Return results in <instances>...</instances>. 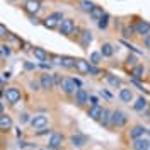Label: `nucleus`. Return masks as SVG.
I'll use <instances>...</instances> for the list:
<instances>
[{
    "label": "nucleus",
    "mask_w": 150,
    "mask_h": 150,
    "mask_svg": "<svg viewBox=\"0 0 150 150\" xmlns=\"http://www.w3.org/2000/svg\"><path fill=\"white\" fill-rule=\"evenodd\" d=\"M41 9H43L41 0H24V4H22V10L28 16H38Z\"/></svg>",
    "instance_id": "1a4fd4ad"
},
{
    "label": "nucleus",
    "mask_w": 150,
    "mask_h": 150,
    "mask_svg": "<svg viewBox=\"0 0 150 150\" xmlns=\"http://www.w3.org/2000/svg\"><path fill=\"white\" fill-rule=\"evenodd\" d=\"M50 60L53 65H60L62 63V55H55V53H50Z\"/></svg>",
    "instance_id": "4c0bfd02"
},
{
    "label": "nucleus",
    "mask_w": 150,
    "mask_h": 150,
    "mask_svg": "<svg viewBox=\"0 0 150 150\" xmlns=\"http://www.w3.org/2000/svg\"><path fill=\"white\" fill-rule=\"evenodd\" d=\"M149 106H150V104H149V101H147V97L140 96V97H137V99H135V103L131 104V109H133L135 112H143Z\"/></svg>",
    "instance_id": "aec40b11"
},
{
    "label": "nucleus",
    "mask_w": 150,
    "mask_h": 150,
    "mask_svg": "<svg viewBox=\"0 0 150 150\" xmlns=\"http://www.w3.org/2000/svg\"><path fill=\"white\" fill-rule=\"evenodd\" d=\"M63 143H65V135L60 133V131H53L48 138V147L53 150H62Z\"/></svg>",
    "instance_id": "9d476101"
},
{
    "label": "nucleus",
    "mask_w": 150,
    "mask_h": 150,
    "mask_svg": "<svg viewBox=\"0 0 150 150\" xmlns=\"http://www.w3.org/2000/svg\"><path fill=\"white\" fill-rule=\"evenodd\" d=\"M63 19L65 17H63L62 12H51L50 16H46V17L41 21V24L46 29H51V31H53V29H58V24H60Z\"/></svg>",
    "instance_id": "423d86ee"
},
{
    "label": "nucleus",
    "mask_w": 150,
    "mask_h": 150,
    "mask_svg": "<svg viewBox=\"0 0 150 150\" xmlns=\"http://www.w3.org/2000/svg\"><path fill=\"white\" fill-rule=\"evenodd\" d=\"M51 133H53V130H51L50 126H45V128H39V130L34 131L36 137H45V135H51Z\"/></svg>",
    "instance_id": "c9c22d12"
},
{
    "label": "nucleus",
    "mask_w": 150,
    "mask_h": 150,
    "mask_svg": "<svg viewBox=\"0 0 150 150\" xmlns=\"http://www.w3.org/2000/svg\"><path fill=\"white\" fill-rule=\"evenodd\" d=\"M63 96L67 97H74V94L79 91V85L75 82V77H62V82H60V87H58Z\"/></svg>",
    "instance_id": "7ed1b4c3"
},
{
    "label": "nucleus",
    "mask_w": 150,
    "mask_h": 150,
    "mask_svg": "<svg viewBox=\"0 0 150 150\" xmlns=\"http://www.w3.org/2000/svg\"><path fill=\"white\" fill-rule=\"evenodd\" d=\"M133 26H135V34H137V36L143 38L145 34H149L150 33V22L149 21H145V19H142V17H135Z\"/></svg>",
    "instance_id": "f8f14e48"
},
{
    "label": "nucleus",
    "mask_w": 150,
    "mask_h": 150,
    "mask_svg": "<svg viewBox=\"0 0 150 150\" xmlns=\"http://www.w3.org/2000/svg\"><path fill=\"white\" fill-rule=\"evenodd\" d=\"M97 104H99V97L91 96V97H89V106H97Z\"/></svg>",
    "instance_id": "a19ab883"
},
{
    "label": "nucleus",
    "mask_w": 150,
    "mask_h": 150,
    "mask_svg": "<svg viewBox=\"0 0 150 150\" xmlns=\"http://www.w3.org/2000/svg\"><path fill=\"white\" fill-rule=\"evenodd\" d=\"M0 48H2V53H4V56H9L10 53H12V50H10L9 45H2Z\"/></svg>",
    "instance_id": "ea45409f"
},
{
    "label": "nucleus",
    "mask_w": 150,
    "mask_h": 150,
    "mask_svg": "<svg viewBox=\"0 0 150 150\" xmlns=\"http://www.w3.org/2000/svg\"><path fill=\"white\" fill-rule=\"evenodd\" d=\"M29 19H31V22H33V24H38V22H39L38 16H29Z\"/></svg>",
    "instance_id": "a18cd8bd"
},
{
    "label": "nucleus",
    "mask_w": 150,
    "mask_h": 150,
    "mask_svg": "<svg viewBox=\"0 0 150 150\" xmlns=\"http://www.w3.org/2000/svg\"><path fill=\"white\" fill-rule=\"evenodd\" d=\"M9 29L5 28V26H4V24H2V22H0V39H7V38H9Z\"/></svg>",
    "instance_id": "e433bc0d"
},
{
    "label": "nucleus",
    "mask_w": 150,
    "mask_h": 150,
    "mask_svg": "<svg viewBox=\"0 0 150 150\" xmlns=\"http://www.w3.org/2000/svg\"><path fill=\"white\" fill-rule=\"evenodd\" d=\"M111 116H112V109L109 108H103V112H101V118L97 120V123L104 126V128H111Z\"/></svg>",
    "instance_id": "6ab92c4d"
},
{
    "label": "nucleus",
    "mask_w": 150,
    "mask_h": 150,
    "mask_svg": "<svg viewBox=\"0 0 150 150\" xmlns=\"http://www.w3.org/2000/svg\"><path fill=\"white\" fill-rule=\"evenodd\" d=\"M109 22H111V16H109L108 12H104V16L97 21V28L101 29V31H106L108 26H109Z\"/></svg>",
    "instance_id": "c85d7f7f"
},
{
    "label": "nucleus",
    "mask_w": 150,
    "mask_h": 150,
    "mask_svg": "<svg viewBox=\"0 0 150 150\" xmlns=\"http://www.w3.org/2000/svg\"><path fill=\"white\" fill-rule=\"evenodd\" d=\"M48 123H50V116H48V114H45V112H36V114H33V116H31L29 126L36 131V130H39V128L48 126Z\"/></svg>",
    "instance_id": "0eeeda50"
},
{
    "label": "nucleus",
    "mask_w": 150,
    "mask_h": 150,
    "mask_svg": "<svg viewBox=\"0 0 150 150\" xmlns=\"http://www.w3.org/2000/svg\"><path fill=\"white\" fill-rule=\"evenodd\" d=\"M9 2H12V4H16V2H21V0H9Z\"/></svg>",
    "instance_id": "09e8293b"
},
{
    "label": "nucleus",
    "mask_w": 150,
    "mask_h": 150,
    "mask_svg": "<svg viewBox=\"0 0 150 150\" xmlns=\"http://www.w3.org/2000/svg\"><path fill=\"white\" fill-rule=\"evenodd\" d=\"M126 125H128V114L123 109H112L111 130H123Z\"/></svg>",
    "instance_id": "20e7f679"
},
{
    "label": "nucleus",
    "mask_w": 150,
    "mask_h": 150,
    "mask_svg": "<svg viewBox=\"0 0 150 150\" xmlns=\"http://www.w3.org/2000/svg\"><path fill=\"white\" fill-rule=\"evenodd\" d=\"M104 80H106V84L109 85V87H112V89H121L123 87V80L114 74H106L104 75Z\"/></svg>",
    "instance_id": "412c9836"
},
{
    "label": "nucleus",
    "mask_w": 150,
    "mask_h": 150,
    "mask_svg": "<svg viewBox=\"0 0 150 150\" xmlns=\"http://www.w3.org/2000/svg\"><path fill=\"white\" fill-rule=\"evenodd\" d=\"M120 33H121V36L125 38V39H131V38L137 36V34H135V26H133V22H131V24H128V22H126V24L121 28V31H120Z\"/></svg>",
    "instance_id": "a878e982"
},
{
    "label": "nucleus",
    "mask_w": 150,
    "mask_h": 150,
    "mask_svg": "<svg viewBox=\"0 0 150 150\" xmlns=\"http://www.w3.org/2000/svg\"><path fill=\"white\" fill-rule=\"evenodd\" d=\"M2 112H5V104L0 101V114H2Z\"/></svg>",
    "instance_id": "de8ad7c7"
},
{
    "label": "nucleus",
    "mask_w": 150,
    "mask_h": 150,
    "mask_svg": "<svg viewBox=\"0 0 150 150\" xmlns=\"http://www.w3.org/2000/svg\"><path fill=\"white\" fill-rule=\"evenodd\" d=\"M80 29L82 28H79L77 24H75V21L74 19H63L60 24H58V33L62 34V36H65V38H75L79 33H80Z\"/></svg>",
    "instance_id": "f03ea898"
},
{
    "label": "nucleus",
    "mask_w": 150,
    "mask_h": 150,
    "mask_svg": "<svg viewBox=\"0 0 150 150\" xmlns=\"http://www.w3.org/2000/svg\"><path fill=\"white\" fill-rule=\"evenodd\" d=\"M99 51H101V55L104 58H112L114 56V51H116V48L112 46L111 43H103L101 48H99Z\"/></svg>",
    "instance_id": "393cba45"
},
{
    "label": "nucleus",
    "mask_w": 150,
    "mask_h": 150,
    "mask_svg": "<svg viewBox=\"0 0 150 150\" xmlns=\"http://www.w3.org/2000/svg\"><path fill=\"white\" fill-rule=\"evenodd\" d=\"M103 108L104 106H101V104H97V106H87V116L91 118V120H94V121H97L99 118H101V112H103Z\"/></svg>",
    "instance_id": "b1692460"
},
{
    "label": "nucleus",
    "mask_w": 150,
    "mask_h": 150,
    "mask_svg": "<svg viewBox=\"0 0 150 150\" xmlns=\"http://www.w3.org/2000/svg\"><path fill=\"white\" fill-rule=\"evenodd\" d=\"M142 43H143V46H145V48H147V50L150 51V33H149V34H145V36L142 38Z\"/></svg>",
    "instance_id": "58836bf2"
},
{
    "label": "nucleus",
    "mask_w": 150,
    "mask_h": 150,
    "mask_svg": "<svg viewBox=\"0 0 150 150\" xmlns=\"http://www.w3.org/2000/svg\"><path fill=\"white\" fill-rule=\"evenodd\" d=\"M138 63V58H137V55H128L126 58H125V67L130 70V68H133V67Z\"/></svg>",
    "instance_id": "2f4dec72"
},
{
    "label": "nucleus",
    "mask_w": 150,
    "mask_h": 150,
    "mask_svg": "<svg viewBox=\"0 0 150 150\" xmlns=\"http://www.w3.org/2000/svg\"><path fill=\"white\" fill-rule=\"evenodd\" d=\"M29 121H31V114H29L28 111L19 112V123H21V125H26V123L29 125Z\"/></svg>",
    "instance_id": "72a5a7b5"
},
{
    "label": "nucleus",
    "mask_w": 150,
    "mask_h": 150,
    "mask_svg": "<svg viewBox=\"0 0 150 150\" xmlns=\"http://www.w3.org/2000/svg\"><path fill=\"white\" fill-rule=\"evenodd\" d=\"M104 56L101 55V51L97 50V51H92L91 55H89V62L92 63V65H101V62H103Z\"/></svg>",
    "instance_id": "c756f323"
},
{
    "label": "nucleus",
    "mask_w": 150,
    "mask_h": 150,
    "mask_svg": "<svg viewBox=\"0 0 150 150\" xmlns=\"http://www.w3.org/2000/svg\"><path fill=\"white\" fill-rule=\"evenodd\" d=\"M118 97H120V101L123 104H130L135 101V94H133V89L131 87H125L123 85L121 89L118 91Z\"/></svg>",
    "instance_id": "dca6fc26"
},
{
    "label": "nucleus",
    "mask_w": 150,
    "mask_h": 150,
    "mask_svg": "<svg viewBox=\"0 0 150 150\" xmlns=\"http://www.w3.org/2000/svg\"><path fill=\"white\" fill-rule=\"evenodd\" d=\"M2 56H4V53H2V48H0V58H2Z\"/></svg>",
    "instance_id": "8fccbe9b"
},
{
    "label": "nucleus",
    "mask_w": 150,
    "mask_h": 150,
    "mask_svg": "<svg viewBox=\"0 0 150 150\" xmlns=\"http://www.w3.org/2000/svg\"><path fill=\"white\" fill-rule=\"evenodd\" d=\"M38 80H39V85H41V91H45V92H51V91L56 87L55 85V79H53V74L43 72V74H39Z\"/></svg>",
    "instance_id": "6e6552de"
},
{
    "label": "nucleus",
    "mask_w": 150,
    "mask_h": 150,
    "mask_svg": "<svg viewBox=\"0 0 150 150\" xmlns=\"http://www.w3.org/2000/svg\"><path fill=\"white\" fill-rule=\"evenodd\" d=\"M87 137H85L84 133H80V131H75L72 133L70 137H68V143L74 147V149H80V147H84L85 143H87Z\"/></svg>",
    "instance_id": "4468645a"
},
{
    "label": "nucleus",
    "mask_w": 150,
    "mask_h": 150,
    "mask_svg": "<svg viewBox=\"0 0 150 150\" xmlns=\"http://www.w3.org/2000/svg\"><path fill=\"white\" fill-rule=\"evenodd\" d=\"M31 53H33V56L36 58L38 62H41V63L50 62V53H48L45 48H41V46H33V48H31Z\"/></svg>",
    "instance_id": "f3484780"
},
{
    "label": "nucleus",
    "mask_w": 150,
    "mask_h": 150,
    "mask_svg": "<svg viewBox=\"0 0 150 150\" xmlns=\"http://www.w3.org/2000/svg\"><path fill=\"white\" fill-rule=\"evenodd\" d=\"M89 97H91V94L87 92L85 89H82V87H79V91L74 94V104L77 106V108H85V106H89Z\"/></svg>",
    "instance_id": "9b49d317"
},
{
    "label": "nucleus",
    "mask_w": 150,
    "mask_h": 150,
    "mask_svg": "<svg viewBox=\"0 0 150 150\" xmlns=\"http://www.w3.org/2000/svg\"><path fill=\"white\" fill-rule=\"evenodd\" d=\"M101 94H103L104 97H108V99H112V94L108 92V91H101Z\"/></svg>",
    "instance_id": "c03bdc74"
},
{
    "label": "nucleus",
    "mask_w": 150,
    "mask_h": 150,
    "mask_svg": "<svg viewBox=\"0 0 150 150\" xmlns=\"http://www.w3.org/2000/svg\"><path fill=\"white\" fill-rule=\"evenodd\" d=\"M74 39L79 43V46L82 48V50H87V48L91 46V43L94 41L92 31H91V29H87V28H82V29H80V33H79Z\"/></svg>",
    "instance_id": "39448f33"
},
{
    "label": "nucleus",
    "mask_w": 150,
    "mask_h": 150,
    "mask_svg": "<svg viewBox=\"0 0 150 150\" xmlns=\"http://www.w3.org/2000/svg\"><path fill=\"white\" fill-rule=\"evenodd\" d=\"M10 77H12V74H10V72H4V75H2V79H5V80H7V79H10Z\"/></svg>",
    "instance_id": "49530a36"
},
{
    "label": "nucleus",
    "mask_w": 150,
    "mask_h": 150,
    "mask_svg": "<svg viewBox=\"0 0 150 150\" xmlns=\"http://www.w3.org/2000/svg\"><path fill=\"white\" fill-rule=\"evenodd\" d=\"M28 85H29V89H31L33 92H39V91H41V85H39V80H34V79H29V80H28Z\"/></svg>",
    "instance_id": "473e14b6"
},
{
    "label": "nucleus",
    "mask_w": 150,
    "mask_h": 150,
    "mask_svg": "<svg viewBox=\"0 0 150 150\" xmlns=\"http://www.w3.org/2000/svg\"><path fill=\"white\" fill-rule=\"evenodd\" d=\"M79 7H80L82 12H87V14H89V12L96 7V4L91 2V0H80V2H79Z\"/></svg>",
    "instance_id": "7c9ffc66"
},
{
    "label": "nucleus",
    "mask_w": 150,
    "mask_h": 150,
    "mask_svg": "<svg viewBox=\"0 0 150 150\" xmlns=\"http://www.w3.org/2000/svg\"><path fill=\"white\" fill-rule=\"evenodd\" d=\"M89 67L91 62L85 60V58H75V72H79L80 75H89Z\"/></svg>",
    "instance_id": "a211bd4d"
},
{
    "label": "nucleus",
    "mask_w": 150,
    "mask_h": 150,
    "mask_svg": "<svg viewBox=\"0 0 150 150\" xmlns=\"http://www.w3.org/2000/svg\"><path fill=\"white\" fill-rule=\"evenodd\" d=\"M101 74H103V70L99 68V65H92L91 63V67H89V75L91 77H99Z\"/></svg>",
    "instance_id": "f704fd0d"
},
{
    "label": "nucleus",
    "mask_w": 150,
    "mask_h": 150,
    "mask_svg": "<svg viewBox=\"0 0 150 150\" xmlns=\"http://www.w3.org/2000/svg\"><path fill=\"white\" fill-rule=\"evenodd\" d=\"M14 128V120L9 112H2L0 114V133H9L10 130Z\"/></svg>",
    "instance_id": "2eb2a0df"
},
{
    "label": "nucleus",
    "mask_w": 150,
    "mask_h": 150,
    "mask_svg": "<svg viewBox=\"0 0 150 150\" xmlns=\"http://www.w3.org/2000/svg\"><path fill=\"white\" fill-rule=\"evenodd\" d=\"M104 12H106V10H104L103 7L96 5V7H94V9L91 10V12H89V17L92 19V21H96V22H97V21H99V19H101V17L104 16Z\"/></svg>",
    "instance_id": "cd10ccee"
},
{
    "label": "nucleus",
    "mask_w": 150,
    "mask_h": 150,
    "mask_svg": "<svg viewBox=\"0 0 150 150\" xmlns=\"http://www.w3.org/2000/svg\"><path fill=\"white\" fill-rule=\"evenodd\" d=\"M60 67H62V68H67V70H74L75 68V58L63 55L62 56V63H60Z\"/></svg>",
    "instance_id": "bb28decb"
},
{
    "label": "nucleus",
    "mask_w": 150,
    "mask_h": 150,
    "mask_svg": "<svg viewBox=\"0 0 150 150\" xmlns=\"http://www.w3.org/2000/svg\"><path fill=\"white\" fill-rule=\"evenodd\" d=\"M24 68H26L28 72H33V70L36 68V65H33V63H29V62H24Z\"/></svg>",
    "instance_id": "79ce46f5"
},
{
    "label": "nucleus",
    "mask_w": 150,
    "mask_h": 150,
    "mask_svg": "<svg viewBox=\"0 0 150 150\" xmlns=\"http://www.w3.org/2000/svg\"><path fill=\"white\" fill-rule=\"evenodd\" d=\"M143 118H145V121H149L150 123V106L143 111Z\"/></svg>",
    "instance_id": "37998d69"
},
{
    "label": "nucleus",
    "mask_w": 150,
    "mask_h": 150,
    "mask_svg": "<svg viewBox=\"0 0 150 150\" xmlns=\"http://www.w3.org/2000/svg\"><path fill=\"white\" fill-rule=\"evenodd\" d=\"M147 131H149V130H147L143 125L137 123V125H131L130 128H128V131H126V137H128L130 140H137V138L145 137V135H147Z\"/></svg>",
    "instance_id": "ddd939ff"
},
{
    "label": "nucleus",
    "mask_w": 150,
    "mask_h": 150,
    "mask_svg": "<svg viewBox=\"0 0 150 150\" xmlns=\"http://www.w3.org/2000/svg\"><path fill=\"white\" fill-rule=\"evenodd\" d=\"M145 72H147V68L142 63H137L133 68H130V75H131V79H135V80H142L145 77Z\"/></svg>",
    "instance_id": "5701e85b"
},
{
    "label": "nucleus",
    "mask_w": 150,
    "mask_h": 150,
    "mask_svg": "<svg viewBox=\"0 0 150 150\" xmlns=\"http://www.w3.org/2000/svg\"><path fill=\"white\" fill-rule=\"evenodd\" d=\"M2 96H4V99L7 101L9 106H16L22 99V89L19 85H7V87H4Z\"/></svg>",
    "instance_id": "f257e3e1"
},
{
    "label": "nucleus",
    "mask_w": 150,
    "mask_h": 150,
    "mask_svg": "<svg viewBox=\"0 0 150 150\" xmlns=\"http://www.w3.org/2000/svg\"><path fill=\"white\" fill-rule=\"evenodd\" d=\"M131 150H150V140L145 137L131 140Z\"/></svg>",
    "instance_id": "4be33fe9"
},
{
    "label": "nucleus",
    "mask_w": 150,
    "mask_h": 150,
    "mask_svg": "<svg viewBox=\"0 0 150 150\" xmlns=\"http://www.w3.org/2000/svg\"><path fill=\"white\" fill-rule=\"evenodd\" d=\"M41 150H53V149H50V147H48V149H41Z\"/></svg>",
    "instance_id": "3c124183"
}]
</instances>
